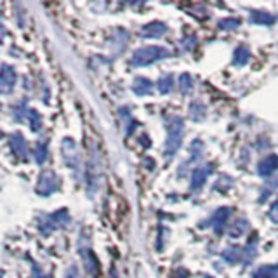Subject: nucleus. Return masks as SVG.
Listing matches in <instances>:
<instances>
[{
	"label": "nucleus",
	"instance_id": "1",
	"mask_svg": "<svg viewBox=\"0 0 278 278\" xmlns=\"http://www.w3.org/2000/svg\"><path fill=\"white\" fill-rule=\"evenodd\" d=\"M184 137V122L181 117H171L167 122V141H165V155L172 157L181 148Z\"/></svg>",
	"mask_w": 278,
	"mask_h": 278
},
{
	"label": "nucleus",
	"instance_id": "2",
	"mask_svg": "<svg viewBox=\"0 0 278 278\" xmlns=\"http://www.w3.org/2000/svg\"><path fill=\"white\" fill-rule=\"evenodd\" d=\"M171 56V52L167 51L162 45H146V47L137 49L136 52L130 57V63L134 66H148L152 63H157L160 59H165V57Z\"/></svg>",
	"mask_w": 278,
	"mask_h": 278
},
{
	"label": "nucleus",
	"instance_id": "3",
	"mask_svg": "<svg viewBox=\"0 0 278 278\" xmlns=\"http://www.w3.org/2000/svg\"><path fill=\"white\" fill-rule=\"evenodd\" d=\"M57 176L54 174L52 171H44L40 174V181H38V186H37V190L38 193H42V195H51V193L56 190L57 188Z\"/></svg>",
	"mask_w": 278,
	"mask_h": 278
},
{
	"label": "nucleus",
	"instance_id": "4",
	"mask_svg": "<svg viewBox=\"0 0 278 278\" xmlns=\"http://www.w3.org/2000/svg\"><path fill=\"white\" fill-rule=\"evenodd\" d=\"M14 82H16V73H14V70L9 64H4L2 70H0V92H4V94L11 92L14 87Z\"/></svg>",
	"mask_w": 278,
	"mask_h": 278
},
{
	"label": "nucleus",
	"instance_id": "5",
	"mask_svg": "<svg viewBox=\"0 0 278 278\" xmlns=\"http://www.w3.org/2000/svg\"><path fill=\"white\" fill-rule=\"evenodd\" d=\"M165 32H167V26L162 21H153L148 23L141 28V37L143 38H160L164 37Z\"/></svg>",
	"mask_w": 278,
	"mask_h": 278
},
{
	"label": "nucleus",
	"instance_id": "6",
	"mask_svg": "<svg viewBox=\"0 0 278 278\" xmlns=\"http://www.w3.org/2000/svg\"><path fill=\"white\" fill-rule=\"evenodd\" d=\"M278 169V157L276 155H268L257 164V174L262 177H269L273 172Z\"/></svg>",
	"mask_w": 278,
	"mask_h": 278
},
{
	"label": "nucleus",
	"instance_id": "7",
	"mask_svg": "<svg viewBox=\"0 0 278 278\" xmlns=\"http://www.w3.org/2000/svg\"><path fill=\"white\" fill-rule=\"evenodd\" d=\"M228 218H230V208L228 207H221V208H218V211L212 214V218H211V226H212V230L214 231H221L223 228L226 226V221H228Z\"/></svg>",
	"mask_w": 278,
	"mask_h": 278
},
{
	"label": "nucleus",
	"instance_id": "8",
	"mask_svg": "<svg viewBox=\"0 0 278 278\" xmlns=\"http://www.w3.org/2000/svg\"><path fill=\"white\" fill-rule=\"evenodd\" d=\"M212 172V167L211 165H203V167H196L195 171L191 174V188L193 190H198V188L203 186L205 183L207 176Z\"/></svg>",
	"mask_w": 278,
	"mask_h": 278
},
{
	"label": "nucleus",
	"instance_id": "9",
	"mask_svg": "<svg viewBox=\"0 0 278 278\" xmlns=\"http://www.w3.org/2000/svg\"><path fill=\"white\" fill-rule=\"evenodd\" d=\"M243 249L242 247H226L225 250H223V259L226 262H230V264H237V262H240L243 259Z\"/></svg>",
	"mask_w": 278,
	"mask_h": 278
},
{
	"label": "nucleus",
	"instance_id": "10",
	"mask_svg": "<svg viewBox=\"0 0 278 278\" xmlns=\"http://www.w3.org/2000/svg\"><path fill=\"white\" fill-rule=\"evenodd\" d=\"M152 89H153L152 80H148L146 77H137V79L134 80V84H132V91L136 92L137 96L150 94V92H152Z\"/></svg>",
	"mask_w": 278,
	"mask_h": 278
},
{
	"label": "nucleus",
	"instance_id": "11",
	"mask_svg": "<svg viewBox=\"0 0 278 278\" xmlns=\"http://www.w3.org/2000/svg\"><path fill=\"white\" fill-rule=\"evenodd\" d=\"M252 278H278V264H264L252 273Z\"/></svg>",
	"mask_w": 278,
	"mask_h": 278
},
{
	"label": "nucleus",
	"instance_id": "12",
	"mask_svg": "<svg viewBox=\"0 0 278 278\" xmlns=\"http://www.w3.org/2000/svg\"><path fill=\"white\" fill-rule=\"evenodd\" d=\"M276 21V16H273V14L269 13H261V11H256V13L250 14V23H254V25H273V23Z\"/></svg>",
	"mask_w": 278,
	"mask_h": 278
},
{
	"label": "nucleus",
	"instance_id": "13",
	"mask_svg": "<svg viewBox=\"0 0 278 278\" xmlns=\"http://www.w3.org/2000/svg\"><path fill=\"white\" fill-rule=\"evenodd\" d=\"M247 228H249L247 219H237V221L231 223V226L228 228V235H230L231 238H238V237H242V235L245 233Z\"/></svg>",
	"mask_w": 278,
	"mask_h": 278
},
{
	"label": "nucleus",
	"instance_id": "14",
	"mask_svg": "<svg viewBox=\"0 0 278 278\" xmlns=\"http://www.w3.org/2000/svg\"><path fill=\"white\" fill-rule=\"evenodd\" d=\"M250 59V51L247 45H240V47L235 49V54H233V63L237 64V66H243V64H247Z\"/></svg>",
	"mask_w": 278,
	"mask_h": 278
},
{
	"label": "nucleus",
	"instance_id": "15",
	"mask_svg": "<svg viewBox=\"0 0 278 278\" xmlns=\"http://www.w3.org/2000/svg\"><path fill=\"white\" fill-rule=\"evenodd\" d=\"M205 106H203V103L200 101H193L191 106H190V117L193 118L195 122H200L205 118Z\"/></svg>",
	"mask_w": 278,
	"mask_h": 278
},
{
	"label": "nucleus",
	"instance_id": "16",
	"mask_svg": "<svg viewBox=\"0 0 278 278\" xmlns=\"http://www.w3.org/2000/svg\"><path fill=\"white\" fill-rule=\"evenodd\" d=\"M172 87H174V80H172L171 75H164V77H160V79H158L157 89L162 92V94H169V92L172 91Z\"/></svg>",
	"mask_w": 278,
	"mask_h": 278
},
{
	"label": "nucleus",
	"instance_id": "17",
	"mask_svg": "<svg viewBox=\"0 0 278 278\" xmlns=\"http://www.w3.org/2000/svg\"><path fill=\"white\" fill-rule=\"evenodd\" d=\"M179 84H181V91H183L184 94H188L193 89V80H191L190 73H183V75L179 77Z\"/></svg>",
	"mask_w": 278,
	"mask_h": 278
},
{
	"label": "nucleus",
	"instance_id": "18",
	"mask_svg": "<svg viewBox=\"0 0 278 278\" xmlns=\"http://www.w3.org/2000/svg\"><path fill=\"white\" fill-rule=\"evenodd\" d=\"M218 25H219V28H221V30H233V28H238L240 21H238V19H235V18H226V19H221Z\"/></svg>",
	"mask_w": 278,
	"mask_h": 278
},
{
	"label": "nucleus",
	"instance_id": "19",
	"mask_svg": "<svg viewBox=\"0 0 278 278\" xmlns=\"http://www.w3.org/2000/svg\"><path fill=\"white\" fill-rule=\"evenodd\" d=\"M268 216L275 225H278V200L271 203V207H269V211H268Z\"/></svg>",
	"mask_w": 278,
	"mask_h": 278
}]
</instances>
